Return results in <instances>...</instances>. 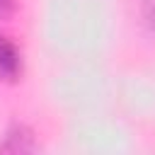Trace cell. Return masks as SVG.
I'll return each instance as SVG.
<instances>
[{"instance_id":"obj_1","label":"cell","mask_w":155,"mask_h":155,"mask_svg":"<svg viewBox=\"0 0 155 155\" xmlns=\"http://www.w3.org/2000/svg\"><path fill=\"white\" fill-rule=\"evenodd\" d=\"M31 148H34V138L24 126L10 128L5 133V140L0 143V150H7V153H27Z\"/></svg>"},{"instance_id":"obj_2","label":"cell","mask_w":155,"mask_h":155,"mask_svg":"<svg viewBox=\"0 0 155 155\" xmlns=\"http://www.w3.org/2000/svg\"><path fill=\"white\" fill-rule=\"evenodd\" d=\"M17 70H19V53H17V48L0 34V75L12 80V78L17 75Z\"/></svg>"},{"instance_id":"obj_3","label":"cell","mask_w":155,"mask_h":155,"mask_svg":"<svg viewBox=\"0 0 155 155\" xmlns=\"http://www.w3.org/2000/svg\"><path fill=\"white\" fill-rule=\"evenodd\" d=\"M143 15H145V22H148V27L155 31V0H148V2H145V7H143Z\"/></svg>"},{"instance_id":"obj_4","label":"cell","mask_w":155,"mask_h":155,"mask_svg":"<svg viewBox=\"0 0 155 155\" xmlns=\"http://www.w3.org/2000/svg\"><path fill=\"white\" fill-rule=\"evenodd\" d=\"M15 7V0H0V15H10Z\"/></svg>"}]
</instances>
